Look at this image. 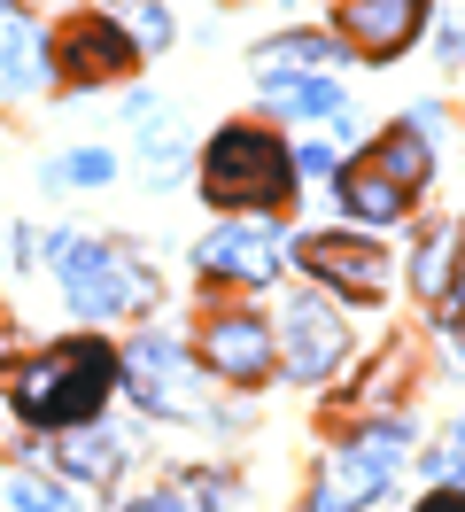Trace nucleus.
<instances>
[{
  "mask_svg": "<svg viewBox=\"0 0 465 512\" xmlns=\"http://www.w3.org/2000/svg\"><path fill=\"white\" fill-rule=\"evenodd\" d=\"M109 388H117V350L62 342V350L31 357L24 373H16V412H24L31 427H86Z\"/></svg>",
  "mask_w": 465,
  "mask_h": 512,
  "instance_id": "1",
  "label": "nucleus"
},
{
  "mask_svg": "<svg viewBox=\"0 0 465 512\" xmlns=\"http://www.w3.org/2000/svg\"><path fill=\"white\" fill-rule=\"evenodd\" d=\"M419 179H427V132L419 125H396L388 140H372L365 156L341 171V194H349V210L357 218H396L403 202L419 194Z\"/></svg>",
  "mask_w": 465,
  "mask_h": 512,
  "instance_id": "2",
  "label": "nucleus"
},
{
  "mask_svg": "<svg viewBox=\"0 0 465 512\" xmlns=\"http://www.w3.org/2000/svg\"><path fill=\"white\" fill-rule=\"evenodd\" d=\"M210 194L225 202V210H272L279 194H287V171L295 163L279 156V140H264V132H248V125H233V132H217V148H210Z\"/></svg>",
  "mask_w": 465,
  "mask_h": 512,
  "instance_id": "3",
  "label": "nucleus"
},
{
  "mask_svg": "<svg viewBox=\"0 0 465 512\" xmlns=\"http://www.w3.org/2000/svg\"><path fill=\"white\" fill-rule=\"evenodd\" d=\"M47 256H55V272H62V288H70V303H78V311H93V319L148 303V272H140L124 249H93V241H47Z\"/></svg>",
  "mask_w": 465,
  "mask_h": 512,
  "instance_id": "4",
  "label": "nucleus"
},
{
  "mask_svg": "<svg viewBox=\"0 0 465 512\" xmlns=\"http://www.w3.org/2000/svg\"><path fill=\"white\" fill-rule=\"evenodd\" d=\"M396 458H403V427H396V419H388L380 435H357V443L326 466L318 512H357L365 497H380V489H388V474H396Z\"/></svg>",
  "mask_w": 465,
  "mask_h": 512,
  "instance_id": "5",
  "label": "nucleus"
},
{
  "mask_svg": "<svg viewBox=\"0 0 465 512\" xmlns=\"http://www.w3.org/2000/svg\"><path fill=\"white\" fill-rule=\"evenodd\" d=\"M303 272H310V280H326L334 295H357V303H372V295H380V280H388V256H380V241L310 233V241H303Z\"/></svg>",
  "mask_w": 465,
  "mask_h": 512,
  "instance_id": "6",
  "label": "nucleus"
},
{
  "mask_svg": "<svg viewBox=\"0 0 465 512\" xmlns=\"http://www.w3.org/2000/svg\"><path fill=\"white\" fill-rule=\"evenodd\" d=\"M341 357H349L341 319L326 311V303H310V295H303V303L287 311V373H295V381H326Z\"/></svg>",
  "mask_w": 465,
  "mask_h": 512,
  "instance_id": "7",
  "label": "nucleus"
},
{
  "mask_svg": "<svg viewBox=\"0 0 465 512\" xmlns=\"http://www.w3.org/2000/svg\"><path fill=\"white\" fill-rule=\"evenodd\" d=\"M124 381L148 396L155 412H186L194 404V381H186V357L171 342H132L124 350Z\"/></svg>",
  "mask_w": 465,
  "mask_h": 512,
  "instance_id": "8",
  "label": "nucleus"
},
{
  "mask_svg": "<svg viewBox=\"0 0 465 512\" xmlns=\"http://www.w3.org/2000/svg\"><path fill=\"white\" fill-rule=\"evenodd\" d=\"M124 32L117 24H70V32L55 39V70L70 78V86H93V78H117L124 70Z\"/></svg>",
  "mask_w": 465,
  "mask_h": 512,
  "instance_id": "9",
  "label": "nucleus"
},
{
  "mask_svg": "<svg viewBox=\"0 0 465 512\" xmlns=\"http://www.w3.org/2000/svg\"><path fill=\"white\" fill-rule=\"evenodd\" d=\"M202 272H217V280H272L279 272V241L264 233V225H225V233L202 241Z\"/></svg>",
  "mask_w": 465,
  "mask_h": 512,
  "instance_id": "10",
  "label": "nucleus"
},
{
  "mask_svg": "<svg viewBox=\"0 0 465 512\" xmlns=\"http://www.w3.org/2000/svg\"><path fill=\"white\" fill-rule=\"evenodd\" d=\"M419 16H427V0H349V8H341V24H349V39H357L365 55H396V47H411Z\"/></svg>",
  "mask_w": 465,
  "mask_h": 512,
  "instance_id": "11",
  "label": "nucleus"
},
{
  "mask_svg": "<svg viewBox=\"0 0 465 512\" xmlns=\"http://www.w3.org/2000/svg\"><path fill=\"white\" fill-rule=\"evenodd\" d=\"M202 357H210L225 381H264V373H272V334L256 319H217L210 334H202Z\"/></svg>",
  "mask_w": 465,
  "mask_h": 512,
  "instance_id": "12",
  "label": "nucleus"
},
{
  "mask_svg": "<svg viewBox=\"0 0 465 512\" xmlns=\"http://www.w3.org/2000/svg\"><path fill=\"white\" fill-rule=\"evenodd\" d=\"M0 78H8V86H39V78H47L39 32H31L24 16H0Z\"/></svg>",
  "mask_w": 465,
  "mask_h": 512,
  "instance_id": "13",
  "label": "nucleus"
},
{
  "mask_svg": "<svg viewBox=\"0 0 465 512\" xmlns=\"http://www.w3.org/2000/svg\"><path fill=\"white\" fill-rule=\"evenodd\" d=\"M272 101H279V109H295V117H341V94L326 86V78H287V70H279Z\"/></svg>",
  "mask_w": 465,
  "mask_h": 512,
  "instance_id": "14",
  "label": "nucleus"
},
{
  "mask_svg": "<svg viewBox=\"0 0 465 512\" xmlns=\"http://www.w3.org/2000/svg\"><path fill=\"white\" fill-rule=\"evenodd\" d=\"M341 47H326V39H279V47H264V78H279V70H326Z\"/></svg>",
  "mask_w": 465,
  "mask_h": 512,
  "instance_id": "15",
  "label": "nucleus"
},
{
  "mask_svg": "<svg viewBox=\"0 0 465 512\" xmlns=\"http://www.w3.org/2000/svg\"><path fill=\"white\" fill-rule=\"evenodd\" d=\"M8 505H16V512H78V497L55 489V481H39V474H16V481H8Z\"/></svg>",
  "mask_w": 465,
  "mask_h": 512,
  "instance_id": "16",
  "label": "nucleus"
},
{
  "mask_svg": "<svg viewBox=\"0 0 465 512\" xmlns=\"http://www.w3.org/2000/svg\"><path fill=\"white\" fill-rule=\"evenodd\" d=\"M62 466H78V474H117L124 450L109 443V435H70V443H62Z\"/></svg>",
  "mask_w": 465,
  "mask_h": 512,
  "instance_id": "17",
  "label": "nucleus"
},
{
  "mask_svg": "<svg viewBox=\"0 0 465 512\" xmlns=\"http://www.w3.org/2000/svg\"><path fill=\"white\" fill-rule=\"evenodd\" d=\"M109 171H117V163L101 156V148H78V156H62V171H55V179H70V187H101Z\"/></svg>",
  "mask_w": 465,
  "mask_h": 512,
  "instance_id": "18",
  "label": "nucleus"
},
{
  "mask_svg": "<svg viewBox=\"0 0 465 512\" xmlns=\"http://www.w3.org/2000/svg\"><path fill=\"white\" fill-rule=\"evenodd\" d=\"M442 264H450V241L434 233L427 249H419V288H427V295H442Z\"/></svg>",
  "mask_w": 465,
  "mask_h": 512,
  "instance_id": "19",
  "label": "nucleus"
},
{
  "mask_svg": "<svg viewBox=\"0 0 465 512\" xmlns=\"http://www.w3.org/2000/svg\"><path fill=\"white\" fill-rule=\"evenodd\" d=\"M434 474H442V481H465V419L450 427V443L434 450Z\"/></svg>",
  "mask_w": 465,
  "mask_h": 512,
  "instance_id": "20",
  "label": "nucleus"
},
{
  "mask_svg": "<svg viewBox=\"0 0 465 512\" xmlns=\"http://www.w3.org/2000/svg\"><path fill=\"white\" fill-rule=\"evenodd\" d=\"M132 39H140V47H163V39H171V24H163L155 8H132Z\"/></svg>",
  "mask_w": 465,
  "mask_h": 512,
  "instance_id": "21",
  "label": "nucleus"
},
{
  "mask_svg": "<svg viewBox=\"0 0 465 512\" xmlns=\"http://www.w3.org/2000/svg\"><path fill=\"white\" fill-rule=\"evenodd\" d=\"M295 171H334V140H303V156H295Z\"/></svg>",
  "mask_w": 465,
  "mask_h": 512,
  "instance_id": "22",
  "label": "nucleus"
},
{
  "mask_svg": "<svg viewBox=\"0 0 465 512\" xmlns=\"http://www.w3.org/2000/svg\"><path fill=\"white\" fill-rule=\"evenodd\" d=\"M442 47H450V55L465 47V8H450V24H442Z\"/></svg>",
  "mask_w": 465,
  "mask_h": 512,
  "instance_id": "23",
  "label": "nucleus"
},
{
  "mask_svg": "<svg viewBox=\"0 0 465 512\" xmlns=\"http://www.w3.org/2000/svg\"><path fill=\"white\" fill-rule=\"evenodd\" d=\"M419 512H465V497H458V489H434V497H427Z\"/></svg>",
  "mask_w": 465,
  "mask_h": 512,
  "instance_id": "24",
  "label": "nucleus"
},
{
  "mask_svg": "<svg viewBox=\"0 0 465 512\" xmlns=\"http://www.w3.org/2000/svg\"><path fill=\"white\" fill-rule=\"evenodd\" d=\"M450 311L465 319V256H458V280H450Z\"/></svg>",
  "mask_w": 465,
  "mask_h": 512,
  "instance_id": "25",
  "label": "nucleus"
},
{
  "mask_svg": "<svg viewBox=\"0 0 465 512\" xmlns=\"http://www.w3.org/2000/svg\"><path fill=\"white\" fill-rule=\"evenodd\" d=\"M132 512H179V497H148V505H132Z\"/></svg>",
  "mask_w": 465,
  "mask_h": 512,
  "instance_id": "26",
  "label": "nucleus"
}]
</instances>
